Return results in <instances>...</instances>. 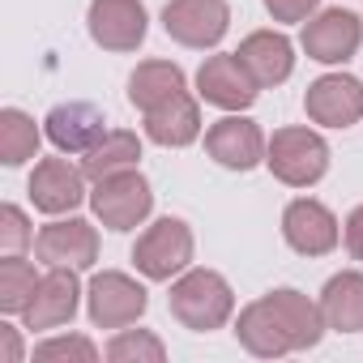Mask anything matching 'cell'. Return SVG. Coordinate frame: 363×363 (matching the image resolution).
Segmentation results:
<instances>
[{"label": "cell", "instance_id": "cell-1", "mask_svg": "<svg viewBox=\"0 0 363 363\" xmlns=\"http://www.w3.org/2000/svg\"><path fill=\"white\" fill-rule=\"evenodd\" d=\"M320 329H325V312L299 291H274V295L248 303L240 312V325H235L240 342L261 359L316 346Z\"/></svg>", "mask_w": 363, "mask_h": 363}, {"label": "cell", "instance_id": "cell-2", "mask_svg": "<svg viewBox=\"0 0 363 363\" xmlns=\"http://www.w3.org/2000/svg\"><path fill=\"white\" fill-rule=\"evenodd\" d=\"M171 316L179 325H189L197 333H210V329H223L235 299H231V286L214 274V269H193L184 274L175 286H171Z\"/></svg>", "mask_w": 363, "mask_h": 363}, {"label": "cell", "instance_id": "cell-3", "mask_svg": "<svg viewBox=\"0 0 363 363\" xmlns=\"http://www.w3.org/2000/svg\"><path fill=\"white\" fill-rule=\"evenodd\" d=\"M265 162H269V171L282 179V184L308 189L329 167V145L316 133H308V128H278L274 141L265 145Z\"/></svg>", "mask_w": 363, "mask_h": 363}, {"label": "cell", "instance_id": "cell-4", "mask_svg": "<svg viewBox=\"0 0 363 363\" xmlns=\"http://www.w3.org/2000/svg\"><path fill=\"white\" fill-rule=\"evenodd\" d=\"M90 206L103 218V227L128 231V227H137L150 214L154 193H150V184H145L137 171H116V175H107V179H99V184H94Z\"/></svg>", "mask_w": 363, "mask_h": 363}, {"label": "cell", "instance_id": "cell-5", "mask_svg": "<svg viewBox=\"0 0 363 363\" xmlns=\"http://www.w3.org/2000/svg\"><path fill=\"white\" fill-rule=\"evenodd\" d=\"M133 261H137V269H141L145 278L162 282V278L179 274V269L193 261V231L179 223V218H162V223H154V227L137 240Z\"/></svg>", "mask_w": 363, "mask_h": 363}, {"label": "cell", "instance_id": "cell-6", "mask_svg": "<svg viewBox=\"0 0 363 363\" xmlns=\"http://www.w3.org/2000/svg\"><path fill=\"white\" fill-rule=\"evenodd\" d=\"M227 0H171L162 13L167 35L184 48H214L227 35Z\"/></svg>", "mask_w": 363, "mask_h": 363}, {"label": "cell", "instance_id": "cell-7", "mask_svg": "<svg viewBox=\"0 0 363 363\" xmlns=\"http://www.w3.org/2000/svg\"><path fill=\"white\" fill-rule=\"evenodd\" d=\"M308 116L316 124H329V128H350L363 120V82L359 77H342V73H329L320 82L308 86V99H303Z\"/></svg>", "mask_w": 363, "mask_h": 363}, {"label": "cell", "instance_id": "cell-8", "mask_svg": "<svg viewBox=\"0 0 363 363\" xmlns=\"http://www.w3.org/2000/svg\"><path fill=\"white\" fill-rule=\"evenodd\" d=\"M39 261L52 265V269H86L94 265L99 257V235L90 223L82 218H69V223H52L39 231V244H35Z\"/></svg>", "mask_w": 363, "mask_h": 363}, {"label": "cell", "instance_id": "cell-9", "mask_svg": "<svg viewBox=\"0 0 363 363\" xmlns=\"http://www.w3.org/2000/svg\"><path fill=\"white\" fill-rule=\"evenodd\" d=\"M90 35L107 52H133L145 39V5L141 0H94Z\"/></svg>", "mask_w": 363, "mask_h": 363}, {"label": "cell", "instance_id": "cell-10", "mask_svg": "<svg viewBox=\"0 0 363 363\" xmlns=\"http://www.w3.org/2000/svg\"><path fill=\"white\" fill-rule=\"evenodd\" d=\"M197 86L206 103L227 107V111H244L257 99V77L244 69L240 56H210L197 73Z\"/></svg>", "mask_w": 363, "mask_h": 363}, {"label": "cell", "instance_id": "cell-11", "mask_svg": "<svg viewBox=\"0 0 363 363\" xmlns=\"http://www.w3.org/2000/svg\"><path fill=\"white\" fill-rule=\"evenodd\" d=\"M359 39H363V26L346 9H329V13H320L303 26V52L312 60H325V65L350 60L359 52Z\"/></svg>", "mask_w": 363, "mask_h": 363}, {"label": "cell", "instance_id": "cell-12", "mask_svg": "<svg viewBox=\"0 0 363 363\" xmlns=\"http://www.w3.org/2000/svg\"><path fill=\"white\" fill-rule=\"evenodd\" d=\"M145 312V291L124 274H99L90 282V316L103 329H124Z\"/></svg>", "mask_w": 363, "mask_h": 363}, {"label": "cell", "instance_id": "cell-13", "mask_svg": "<svg viewBox=\"0 0 363 363\" xmlns=\"http://www.w3.org/2000/svg\"><path fill=\"white\" fill-rule=\"evenodd\" d=\"M282 235L295 252L303 257H325L337 244V218L320 206V201H291L282 214Z\"/></svg>", "mask_w": 363, "mask_h": 363}, {"label": "cell", "instance_id": "cell-14", "mask_svg": "<svg viewBox=\"0 0 363 363\" xmlns=\"http://www.w3.org/2000/svg\"><path fill=\"white\" fill-rule=\"evenodd\" d=\"M206 150H210V158H218L223 167L248 171V167H257V162L265 158V137H261V128H257L252 120L227 116V120H218V124L206 133Z\"/></svg>", "mask_w": 363, "mask_h": 363}, {"label": "cell", "instance_id": "cell-15", "mask_svg": "<svg viewBox=\"0 0 363 363\" xmlns=\"http://www.w3.org/2000/svg\"><path fill=\"white\" fill-rule=\"evenodd\" d=\"M77 295H82V291H77L73 269H52V274H43L39 286H35V299L26 303V325H30V329H56V325L73 320Z\"/></svg>", "mask_w": 363, "mask_h": 363}, {"label": "cell", "instance_id": "cell-16", "mask_svg": "<svg viewBox=\"0 0 363 363\" xmlns=\"http://www.w3.org/2000/svg\"><path fill=\"white\" fill-rule=\"evenodd\" d=\"M30 197L43 214H65L73 206H82L86 189H82V171L69 167L65 158H43L30 175Z\"/></svg>", "mask_w": 363, "mask_h": 363}, {"label": "cell", "instance_id": "cell-17", "mask_svg": "<svg viewBox=\"0 0 363 363\" xmlns=\"http://www.w3.org/2000/svg\"><path fill=\"white\" fill-rule=\"evenodd\" d=\"M103 124H107V120H103L99 107H90V103H60V107L48 116V137H52L60 150H69V154H86V150H94V145L107 137Z\"/></svg>", "mask_w": 363, "mask_h": 363}, {"label": "cell", "instance_id": "cell-18", "mask_svg": "<svg viewBox=\"0 0 363 363\" xmlns=\"http://www.w3.org/2000/svg\"><path fill=\"white\" fill-rule=\"evenodd\" d=\"M235 56H240L244 69L257 77V86H278V82H286V77H291V65H295L291 43H286L282 35H274V30L248 35V39L240 43Z\"/></svg>", "mask_w": 363, "mask_h": 363}, {"label": "cell", "instance_id": "cell-19", "mask_svg": "<svg viewBox=\"0 0 363 363\" xmlns=\"http://www.w3.org/2000/svg\"><path fill=\"white\" fill-rule=\"evenodd\" d=\"M145 133H150V141H158V145H189V141L201 133L197 103L179 90L175 99L150 107V111H145Z\"/></svg>", "mask_w": 363, "mask_h": 363}, {"label": "cell", "instance_id": "cell-20", "mask_svg": "<svg viewBox=\"0 0 363 363\" xmlns=\"http://www.w3.org/2000/svg\"><path fill=\"white\" fill-rule=\"evenodd\" d=\"M320 312H325L329 329L359 333L363 329V274H337V278H329V286L320 295Z\"/></svg>", "mask_w": 363, "mask_h": 363}, {"label": "cell", "instance_id": "cell-21", "mask_svg": "<svg viewBox=\"0 0 363 363\" xmlns=\"http://www.w3.org/2000/svg\"><path fill=\"white\" fill-rule=\"evenodd\" d=\"M179 90H184V73H179L175 65H162V60L141 65V69L133 73V82H128V99H133L141 111H150V107L175 99Z\"/></svg>", "mask_w": 363, "mask_h": 363}, {"label": "cell", "instance_id": "cell-22", "mask_svg": "<svg viewBox=\"0 0 363 363\" xmlns=\"http://www.w3.org/2000/svg\"><path fill=\"white\" fill-rule=\"evenodd\" d=\"M137 158H141V145L133 133H107L94 150H86V175L99 184V179H107L116 171H133Z\"/></svg>", "mask_w": 363, "mask_h": 363}, {"label": "cell", "instance_id": "cell-23", "mask_svg": "<svg viewBox=\"0 0 363 363\" xmlns=\"http://www.w3.org/2000/svg\"><path fill=\"white\" fill-rule=\"evenodd\" d=\"M39 150V128L26 111L9 107V111H0V162L5 167H18L26 158H35Z\"/></svg>", "mask_w": 363, "mask_h": 363}, {"label": "cell", "instance_id": "cell-24", "mask_svg": "<svg viewBox=\"0 0 363 363\" xmlns=\"http://www.w3.org/2000/svg\"><path fill=\"white\" fill-rule=\"evenodd\" d=\"M35 286L39 278L30 261H18V257L0 261V312H26V303L35 299Z\"/></svg>", "mask_w": 363, "mask_h": 363}, {"label": "cell", "instance_id": "cell-25", "mask_svg": "<svg viewBox=\"0 0 363 363\" xmlns=\"http://www.w3.org/2000/svg\"><path fill=\"white\" fill-rule=\"evenodd\" d=\"M162 342L154 337V333H120L111 346H107V359H116V363H128V359H145V363H162Z\"/></svg>", "mask_w": 363, "mask_h": 363}, {"label": "cell", "instance_id": "cell-26", "mask_svg": "<svg viewBox=\"0 0 363 363\" xmlns=\"http://www.w3.org/2000/svg\"><path fill=\"white\" fill-rule=\"evenodd\" d=\"M35 359H39V363H60V359H69V363H94L99 350H94L86 337H56V342H43V346L35 350Z\"/></svg>", "mask_w": 363, "mask_h": 363}, {"label": "cell", "instance_id": "cell-27", "mask_svg": "<svg viewBox=\"0 0 363 363\" xmlns=\"http://www.w3.org/2000/svg\"><path fill=\"white\" fill-rule=\"evenodd\" d=\"M26 240H30L26 214H22L18 206H5V210H0V248L13 257V252H22V248H26Z\"/></svg>", "mask_w": 363, "mask_h": 363}, {"label": "cell", "instance_id": "cell-28", "mask_svg": "<svg viewBox=\"0 0 363 363\" xmlns=\"http://www.w3.org/2000/svg\"><path fill=\"white\" fill-rule=\"evenodd\" d=\"M320 0H265V9L274 13V22H303Z\"/></svg>", "mask_w": 363, "mask_h": 363}, {"label": "cell", "instance_id": "cell-29", "mask_svg": "<svg viewBox=\"0 0 363 363\" xmlns=\"http://www.w3.org/2000/svg\"><path fill=\"white\" fill-rule=\"evenodd\" d=\"M342 231H346V248H350V257H354V261H363V206L346 218V227H342Z\"/></svg>", "mask_w": 363, "mask_h": 363}, {"label": "cell", "instance_id": "cell-30", "mask_svg": "<svg viewBox=\"0 0 363 363\" xmlns=\"http://www.w3.org/2000/svg\"><path fill=\"white\" fill-rule=\"evenodd\" d=\"M22 359V342L13 325H0V363H18Z\"/></svg>", "mask_w": 363, "mask_h": 363}]
</instances>
